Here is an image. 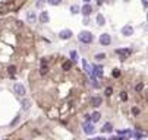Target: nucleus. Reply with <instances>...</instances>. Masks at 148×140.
I'll list each match as a JSON object with an SVG mask.
<instances>
[{"instance_id": "obj_1", "label": "nucleus", "mask_w": 148, "mask_h": 140, "mask_svg": "<svg viewBox=\"0 0 148 140\" xmlns=\"http://www.w3.org/2000/svg\"><path fill=\"white\" fill-rule=\"evenodd\" d=\"M78 40H79V42H82V44H91L92 40H94V37H92V34L89 31H81L79 35H78Z\"/></svg>"}, {"instance_id": "obj_2", "label": "nucleus", "mask_w": 148, "mask_h": 140, "mask_svg": "<svg viewBox=\"0 0 148 140\" xmlns=\"http://www.w3.org/2000/svg\"><path fill=\"white\" fill-rule=\"evenodd\" d=\"M116 54H119V60L120 61H125L132 54V50L131 48H119V50H116Z\"/></svg>"}, {"instance_id": "obj_3", "label": "nucleus", "mask_w": 148, "mask_h": 140, "mask_svg": "<svg viewBox=\"0 0 148 140\" xmlns=\"http://www.w3.org/2000/svg\"><path fill=\"white\" fill-rule=\"evenodd\" d=\"M100 44L101 45H110L112 44V37L109 35V34H101L100 35Z\"/></svg>"}, {"instance_id": "obj_4", "label": "nucleus", "mask_w": 148, "mask_h": 140, "mask_svg": "<svg viewBox=\"0 0 148 140\" xmlns=\"http://www.w3.org/2000/svg\"><path fill=\"white\" fill-rule=\"evenodd\" d=\"M13 92L16 93L18 96H24L27 91H25V88H24V85H21V83H15L13 85Z\"/></svg>"}, {"instance_id": "obj_5", "label": "nucleus", "mask_w": 148, "mask_h": 140, "mask_svg": "<svg viewBox=\"0 0 148 140\" xmlns=\"http://www.w3.org/2000/svg\"><path fill=\"white\" fill-rule=\"evenodd\" d=\"M82 130H84V133L85 134H92L94 131H95V128H94V124L92 123H84V125H82Z\"/></svg>"}, {"instance_id": "obj_6", "label": "nucleus", "mask_w": 148, "mask_h": 140, "mask_svg": "<svg viewBox=\"0 0 148 140\" xmlns=\"http://www.w3.org/2000/svg\"><path fill=\"white\" fill-rule=\"evenodd\" d=\"M91 78H103V67L101 66H92V76Z\"/></svg>"}, {"instance_id": "obj_7", "label": "nucleus", "mask_w": 148, "mask_h": 140, "mask_svg": "<svg viewBox=\"0 0 148 140\" xmlns=\"http://www.w3.org/2000/svg\"><path fill=\"white\" fill-rule=\"evenodd\" d=\"M72 31L70 29H63V31L59 32V38L60 40H69V38H72Z\"/></svg>"}, {"instance_id": "obj_8", "label": "nucleus", "mask_w": 148, "mask_h": 140, "mask_svg": "<svg viewBox=\"0 0 148 140\" xmlns=\"http://www.w3.org/2000/svg\"><path fill=\"white\" fill-rule=\"evenodd\" d=\"M132 34H133L132 25H125V26L122 28V35H125V37H131Z\"/></svg>"}, {"instance_id": "obj_9", "label": "nucleus", "mask_w": 148, "mask_h": 140, "mask_svg": "<svg viewBox=\"0 0 148 140\" xmlns=\"http://www.w3.org/2000/svg\"><path fill=\"white\" fill-rule=\"evenodd\" d=\"M101 104H103V99H101L100 96H94V98H91V107L98 108V107H101Z\"/></svg>"}, {"instance_id": "obj_10", "label": "nucleus", "mask_w": 148, "mask_h": 140, "mask_svg": "<svg viewBox=\"0 0 148 140\" xmlns=\"http://www.w3.org/2000/svg\"><path fill=\"white\" fill-rule=\"evenodd\" d=\"M27 20H28V23H35V22H37V15H35V12L30 10V12L27 13Z\"/></svg>"}, {"instance_id": "obj_11", "label": "nucleus", "mask_w": 148, "mask_h": 140, "mask_svg": "<svg viewBox=\"0 0 148 140\" xmlns=\"http://www.w3.org/2000/svg\"><path fill=\"white\" fill-rule=\"evenodd\" d=\"M38 20H40L41 23H49V20H50L49 13H47V12H41L40 16H38Z\"/></svg>"}, {"instance_id": "obj_12", "label": "nucleus", "mask_w": 148, "mask_h": 140, "mask_svg": "<svg viewBox=\"0 0 148 140\" xmlns=\"http://www.w3.org/2000/svg\"><path fill=\"white\" fill-rule=\"evenodd\" d=\"M81 12H82L84 16H89V15H91V12H92V7L87 3V4H84V7L81 9Z\"/></svg>"}, {"instance_id": "obj_13", "label": "nucleus", "mask_w": 148, "mask_h": 140, "mask_svg": "<svg viewBox=\"0 0 148 140\" xmlns=\"http://www.w3.org/2000/svg\"><path fill=\"white\" fill-rule=\"evenodd\" d=\"M47 72H49V66H47V61L43 59V60H41V69H40V73H41V75H47Z\"/></svg>"}, {"instance_id": "obj_14", "label": "nucleus", "mask_w": 148, "mask_h": 140, "mask_svg": "<svg viewBox=\"0 0 148 140\" xmlns=\"http://www.w3.org/2000/svg\"><path fill=\"white\" fill-rule=\"evenodd\" d=\"M95 22H97V25H98V26H104V25H106V18L101 15V13H98L97 18H95Z\"/></svg>"}, {"instance_id": "obj_15", "label": "nucleus", "mask_w": 148, "mask_h": 140, "mask_svg": "<svg viewBox=\"0 0 148 140\" xmlns=\"http://www.w3.org/2000/svg\"><path fill=\"white\" fill-rule=\"evenodd\" d=\"M82 66H84V70H85L89 76H92V67L87 63V60H84V61H82Z\"/></svg>"}, {"instance_id": "obj_16", "label": "nucleus", "mask_w": 148, "mask_h": 140, "mask_svg": "<svg viewBox=\"0 0 148 140\" xmlns=\"http://www.w3.org/2000/svg\"><path fill=\"white\" fill-rule=\"evenodd\" d=\"M101 131H103V133H112V131H113V125L110 124V123H106V124L103 125Z\"/></svg>"}, {"instance_id": "obj_17", "label": "nucleus", "mask_w": 148, "mask_h": 140, "mask_svg": "<svg viewBox=\"0 0 148 140\" xmlns=\"http://www.w3.org/2000/svg\"><path fill=\"white\" fill-rule=\"evenodd\" d=\"M30 108H31V101L30 99H24L22 101V109L27 111V109H30Z\"/></svg>"}, {"instance_id": "obj_18", "label": "nucleus", "mask_w": 148, "mask_h": 140, "mask_svg": "<svg viewBox=\"0 0 148 140\" xmlns=\"http://www.w3.org/2000/svg\"><path fill=\"white\" fill-rule=\"evenodd\" d=\"M62 69H63L65 72H67V70H70V69H72V61H70V60H67V61H65L63 64H62Z\"/></svg>"}, {"instance_id": "obj_19", "label": "nucleus", "mask_w": 148, "mask_h": 140, "mask_svg": "<svg viewBox=\"0 0 148 140\" xmlns=\"http://www.w3.org/2000/svg\"><path fill=\"white\" fill-rule=\"evenodd\" d=\"M79 10H81V7H79L78 4H72V6H70V13H72V15L79 13Z\"/></svg>"}, {"instance_id": "obj_20", "label": "nucleus", "mask_w": 148, "mask_h": 140, "mask_svg": "<svg viewBox=\"0 0 148 140\" xmlns=\"http://www.w3.org/2000/svg\"><path fill=\"white\" fill-rule=\"evenodd\" d=\"M91 120H92V123H98L100 120H101V114L100 112H94L91 115Z\"/></svg>"}, {"instance_id": "obj_21", "label": "nucleus", "mask_w": 148, "mask_h": 140, "mask_svg": "<svg viewBox=\"0 0 148 140\" xmlns=\"http://www.w3.org/2000/svg\"><path fill=\"white\" fill-rule=\"evenodd\" d=\"M94 59H95V61H103V60L106 59V54H104V53H100V54H95V57H94Z\"/></svg>"}, {"instance_id": "obj_22", "label": "nucleus", "mask_w": 148, "mask_h": 140, "mask_svg": "<svg viewBox=\"0 0 148 140\" xmlns=\"http://www.w3.org/2000/svg\"><path fill=\"white\" fill-rule=\"evenodd\" d=\"M7 72H9V75H10V76H15V75H16V67H15V66H9Z\"/></svg>"}, {"instance_id": "obj_23", "label": "nucleus", "mask_w": 148, "mask_h": 140, "mask_svg": "<svg viewBox=\"0 0 148 140\" xmlns=\"http://www.w3.org/2000/svg\"><path fill=\"white\" fill-rule=\"evenodd\" d=\"M47 3L51 4V6H59L62 3V0H47Z\"/></svg>"}, {"instance_id": "obj_24", "label": "nucleus", "mask_w": 148, "mask_h": 140, "mask_svg": "<svg viewBox=\"0 0 148 140\" xmlns=\"http://www.w3.org/2000/svg\"><path fill=\"white\" fill-rule=\"evenodd\" d=\"M92 86L98 89L100 86H101V82H98V80H97V78H92Z\"/></svg>"}, {"instance_id": "obj_25", "label": "nucleus", "mask_w": 148, "mask_h": 140, "mask_svg": "<svg viewBox=\"0 0 148 140\" xmlns=\"http://www.w3.org/2000/svg\"><path fill=\"white\" fill-rule=\"evenodd\" d=\"M70 59L73 61H78V53L76 51H70Z\"/></svg>"}, {"instance_id": "obj_26", "label": "nucleus", "mask_w": 148, "mask_h": 140, "mask_svg": "<svg viewBox=\"0 0 148 140\" xmlns=\"http://www.w3.org/2000/svg\"><path fill=\"white\" fill-rule=\"evenodd\" d=\"M104 93H106V96H110V95L113 93V88H112V86L106 88V91H104Z\"/></svg>"}, {"instance_id": "obj_27", "label": "nucleus", "mask_w": 148, "mask_h": 140, "mask_svg": "<svg viewBox=\"0 0 148 140\" xmlns=\"http://www.w3.org/2000/svg\"><path fill=\"white\" fill-rule=\"evenodd\" d=\"M120 99L125 102V101H128V93L126 92H120Z\"/></svg>"}, {"instance_id": "obj_28", "label": "nucleus", "mask_w": 148, "mask_h": 140, "mask_svg": "<svg viewBox=\"0 0 148 140\" xmlns=\"http://www.w3.org/2000/svg\"><path fill=\"white\" fill-rule=\"evenodd\" d=\"M113 78H120V70H119V69H115V70H113Z\"/></svg>"}, {"instance_id": "obj_29", "label": "nucleus", "mask_w": 148, "mask_h": 140, "mask_svg": "<svg viewBox=\"0 0 148 140\" xmlns=\"http://www.w3.org/2000/svg\"><path fill=\"white\" fill-rule=\"evenodd\" d=\"M44 3H46V1H44V0H38V1H37V3H35V6H37V7H40V9H41V7H43V6H44Z\"/></svg>"}, {"instance_id": "obj_30", "label": "nucleus", "mask_w": 148, "mask_h": 140, "mask_svg": "<svg viewBox=\"0 0 148 140\" xmlns=\"http://www.w3.org/2000/svg\"><path fill=\"white\" fill-rule=\"evenodd\" d=\"M142 88H144V85H142V83H138V85L135 86V91H136V92H141Z\"/></svg>"}, {"instance_id": "obj_31", "label": "nucleus", "mask_w": 148, "mask_h": 140, "mask_svg": "<svg viewBox=\"0 0 148 140\" xmlns=\"http://www.w3.org/2000/svg\"><path fill=\"white\" fill-rule=\"evenodd\" d=\"M141 3H142V6H144V7H147V9H148V0H141Z\"/></svg>"}, {"instance_id": "obj_32", "label": "nucleus", "mask_w": 148, "mask_h": 140, "mask_svg": "<svg viewBox=\"0 0 148 140\" xmlns=\"http://www.w3.org/2000/svg\"><path fill=\"white\" fill-rule=\"evenodd\" d=\"M132 112H133V115H138V114H139V109L138 108H132Z\"/></svg>"}, {"instance_id": "obj_33", "label": "nucleus", "mask_w": 148, "mask_h": 140, "mask_svg": "<svg viewBox=\"0 0 148 140\" xmlns=\"http://www.w3.org/2000/svg\"><path fill=\"white\" fill-rule=\"evenodd\" d=\"M91 120V115H88V114H85V121H89Z\"/></svg>"}, {"instance_id": "obj_34", "label": "nucleus", "mask_w": 148, "mask_h": 140, "mask_svg": "<svg viewBox=\"0 0 148 140\" xmlns=\"http://www.w3.org/2000/svg\"><path fill=\"white\" fill-rule=\"evenodd\" d=\"M18 120H19V115H18V117L15 118V120H13V121H12V125H15V124H16V123H18Z\"/></svg>"}, {"instance_id": "obj_35", "label": "nucleus", "mask_w": 148, "mask_h": 140, "mask_svg": "<svg viewBox=\"0 0 148 140\" xmlns=\"http://www.w3.org/2000/svg\"><path fill=\"white\" fill-rule=\"evenodd\" d=\"M84 1H85V3H89V0H84Z\"/></svg>"}, {"instance_id": "obj_36", "label": "nucleus", "mask_w": 148, "mask_h": 140, "mask_svg": "<svg viewBox=\"0 0 148 140\" xmlns=\"http://www.w3.org/2000/svg\"><path fill=\"white\" fill-rule=\"evenodd\" d=\"M147 20H148V12H147Z\"/></svg>"}, {"instance_id": "obj_37", "label": "nucleus", "mask_w": 148, "mask_h": 140, "mask_svg": "<svg viewBox=\"0 0 148 140\" xmlns=\"http://www.w3.org/2000/svg\"><path fill=\"white\" fill-rule=\"evenodd\" d=\"M110 1H112V3H113V1H115V0H110Z\"/></svg>"}]
</instances>
